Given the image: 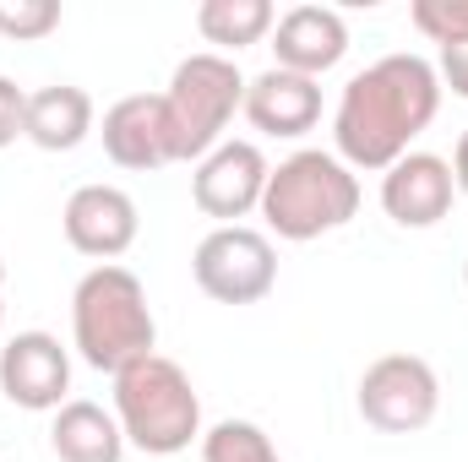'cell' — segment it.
<instances>
[{"label":"cell","mask_w":468,"mask_h":462,"mask_svg":"<svg viewBox=\"0 0 468 462\" xmlns=\"http://www.w3.org/2000/svg\"><path fill=\"white\" fill-rule=\"evenodd\" d=\"M441 110V77L425 55H381L376 66L354 71L338 110H333V142L349 169H392L420 131Z\"/></svg>","instance_id":"1"},{"label":"cell","mask_w":468,"mask_h":462,"mask_svg":"<svg viewBox=\"0 0 468 462\" xmlns=\"http://www.w3.org/2000/svg\"><path fill=\"white\" fill-rule=\"evenodd\" d=\"M71 343L93 370L120 375L125 364L158 353V321L147 310V289L131 267L104 261L71 294Z\"/></svg>","instance_id":"2"},{"label":"cell","mask_w":468,"mask_h":462,"mask_svg":"<svg viewBox=\"0 0 468 462\" xmlns=\"http://www.w3.org/2000/svg\"><path fill=\"white\" fill-rule=\"evenodd\" d=\"M354 213H359V174L338 152L300 147L267 174L261 218L278 239H294V245L322 239V234L344 229Z\"/></svg>","instance_id":"3"},{"label":"cell","mask_w":468,"mask_h":462,"mask_svg":"<svg viewBox=\"0 0 468 462\" xmlns=\"http://www.w3.org/2000/svg\"><path fill=\"white\" fill-rule=\"evenodd\" d=\"M115 419L125 446L147 457H175L202 436V397L175 359L147 353L115 375Z\"/></svg>","instance_id":"4"},{"label":"cell","mask_w":468,"mask_h":462,"mask_svg":"<svg viewBox=\"0 0 468 462\" xmlns=\"http://www.w3.org/2000/svg\"><path fill=\"white\" fill-rule=\"evenodd\" d=\"M234 110H245V77L229 55L202 49L186 55L164 88V115H169V136H175V163H202L224 131H229Z\"/></svg>","instance_id":"5"},{"label":"cell","mask_w":468,"mask_h":462,"mask_svg":"<svg viewBox=\"0 0 468 462\" xmlns=\"http://www.w3.org/2000/svg\"><path fill=\"white\" fill-rule=\"evenodd\" d=\"M354 403H359V419L370 430H381V436H414V430H425L436 419L441 381H436L431 359H420V353H381V359L365 364Z\"/></svg>","instance_id":"6"},{"label":"cell","mask_w":468,"mask_h":462,"mask_svg":"<svg viewBox=\"0 0 468 462\" xmlns=\"http://www.w3.org/2000/svg\"><path fill=\"white\" fill-rule=\"evenodd\" d=\"M191 278L207 299L218 305H256L272 294L278 283V250L261 229H245V224H229V229H213L197 256H191Z\"/></svg>","instance_id":"7"},{"label":"cell","mask_w":468,"mask_h":462,"mask_svg":"<svg viewBox=\"0 0 468 462\" xmlns=\"http://www.w3.org/2000/svg\"><path fill=\"white\" fill-rule=\"evenodd\" d=\"M267 174H272V163L261 158L256 142H218L191 174V202L207 218H218V229H229L234 218L261 213Z\"/></svg>","instance_id":"8"},{"label":"cell","mask_w":468,"mask_h":462,"mask_svg":"<svg viewBox=\"0 0 468 462\" xmlns=\"http://www.w3.org/2000/svg\"><path fill=\"white\" fill-rule=\"evenodd\" d=\"M0 392L5 403L27 414H55L66 408L71 392V353L60 348L55 332H16L0 348Z\"/></svg>","instance_id":"9"},{"label":"cell","mask_w":468,"mask_h":462,"mask_svg":"<svg viewBox=\"0 0 468 462\" xmlns=\"http://www.w3.org/2000/svg\"><path fill=\"white\" fill-rule=\"evenodd\" d=\"M452 196H458L452 163L436 152H403L381 174V207L398 229H436L452 213Z\"/></svg>","instance_id":"10"},{"label":"cell","mask_w":468,"mask_h":462,"mask_svg":"<svg viewBox=\"0 0 468 462\" xmlns=\"http://www.w3.org/2000/svg\"><path fill=\"white\" fill-rule=\"evenodd\" d=\"M60 224H66V245L77 256H93L99 267L125 256L136 245V229H142L136 202L120 185H77L66 213H60Z\"/></svg>","instance_id":"11"},{"label":"cell","mask_w":468,"mask_h":462,"mask_svg":"<svg viewBox=\"0 0 468 462\" xmlns=\"http://www.w3.org/2000/svg\"><path fill=\"white\" fill-rule=\"evenodd\" d=\"M272 55H278V71H294V77H327L333 66H344L349 55V22L344 11L333 5H294L272 22Z\"/></svg>","instance_id":"12"},{"label":"cell","mask_w":468,"mask_h":462,"mask_svg":"<svg viewBox=\"0 0 468 462\" xmlns=\"http://www.w3.org/2000/svg\"><path fill=\"white\" fill-rule=\"evenodd\" d=\"M104 152L120 169H164L175 163V136H169V115H164V93H131L104 110Z\"/></svg>","instance_id":"13"},{"label":"cell","mask_w":468,"mask_h":462,"mask_svg":"<svg viewBox=\"0 0 468 462\" xmlns=\"http://www.w3.org/2000/svg\"><path fill=\"white\" fill-rule=\"evenodd\" d=\"M239 115L250 120L261 136H305L322 120V88L311 77L267 66L261 77L245 82V110Z\"/></svg>","instance_id":"14"},{"label":"cell","mask_w":468,"mask_h":462,"mask_svg":"<svg viewBox=\"0 0 468 462\" xmlns=\"http://www.w3.org/2000/svg\"><path fill=\"white\" fill-rule=\"evenodd\" d=\"M49 452L60 462H125V430L104 403L71 397L66 408H55Z\"/></svg>","instance_id":"15"},{"label":"cell","mask_w":468,"mask_h":462,"mask_svg":"<svg viewBox=\"0 0 468 462\" xmlns=\"http://www.w3.org/2000/svg\"><path fill=\"white\" fill-rule=\"evenodd\" d=\"M93 131V99L71 82H55V88H38L27 93V142L44 147V152H71L82 147Z\"/></svg>","instance_id":"16"},{"label":"cell","mask_w":468,"mask_h":462,"mask_svg":"<svg viewBox=\"0 0 468 462\" xmlns=\"http://www.w3.org/2000/svg\"><path fill=\"white\" fill-rule=\"evenodd\" d=\"M278 11L267 0H202L197 5V33L218 49H250L272 33Z\"/></svg>","instance_id":"17"},{"label":"cell","mask_w":468,"mask_h":462,"mask_svg":"<svg viewBox=\"0 0 468 462\" xmlns=\"http://www.w3.org/2000/svg\"><path fill=\"white\" fill-rule=\"evenodd\" d=\"M202 462H283L272 436L250 419H218L202 436Z\"/></svg>","instance_id":"18"},{"label":"cell","mask_w":468,"mask_h":462,"mask_svg":"<svg viewBox=\"0 0 468 462\" xmlns=\"http://www.w3.org/2000/svg\"><path fill=\"white\" fill-rule=\"evenodd\" d=\"M60 27V5L55 0H0V33L16 38V44H33V38H49Z\"/></svg>","instance_id":"19"},{"label":"cell","mask_w":468,"mask_h":462,"mask_svg":"<svg viewBox=\"0 0 468 462\" xmlns=\"http://www.w3.org/2000/svg\"><path fill=\"white\" fill-rule=\"evenodd\" d=\"M409 22L431 38V44H463L468 38V0H414Z\"/></svg>","instance_id":"20"},{"label":"cell","mask_w":468,"mask_h":462,"mask_svg":"<svg viewBox=\"0 0 468 462\" xmlns=\"http://www.w3.org/2000/svg\"><path fill=\"white\" fill-rule=\"evenodd\" d=\"M22 131H27V93L11 77H0V147H11Z\"/></svg>","instance_id":"21"},{"label":"cell","mask_w":468,"mask_h":462,"mask_svg":"<svg viewBox=\"0 0 468 462\" xmlns=\"http://www.w3.org/2000/svg\"><path fill=\"white\" fill-rule=\"evenodd\" d=\"M436 77H441V88H452L458 99H468V38H463V44H447V49H441Z\"/></svg>","instance_id":"22"},{"label":"cell","mask_w":468,"mask_h":462,"mask_svg":"<svg viewBox=\"0 0 468 462\" xmlns=\"http://www.w3.org/2000/svg\"><path fill=\"white\" fill-rule=\"evenodd\" d=\"M452 180H458V191L468 196V131L458 136V152H452Z\"/></svg>","instance_id":"23"},{"label":"cell","mask_w":468,"mask_h":462,"mask_svg":"<svg viewBox=\"0 0 468 462\" xmlns=\"http://www.w3.org/2000/svg\"><path fill=\"white\" fill-rule=\"evenodd\" d=\"M0 289H5V261H0Z\"/></svg>","instance_id":"24"},{"label":"cell","mask_w":468,"mask_h":462,"mask_svg":"<svg viewBox=\"0 0 468 462\" xmlns=\"http://www.w3.org/2000/svg\"><path fill=\"white\" fill-rule=\"evenodd\" d=\"M463 283H468V261H463Z\"/></svg>","instance_id":"25"},{"label":"cell","mask_w":468,"mask_h":462,"mask_svg":"<svg viewBox=\"0 0 468 462\" xmlns=\"http://www.w3.org/2000/svg\"><path fill=\"white\" fill-rule=\"evenodd\" d=\"M0 316H5V310H0Z\"/></svg>","instance_id":"26"}]
</instances>
